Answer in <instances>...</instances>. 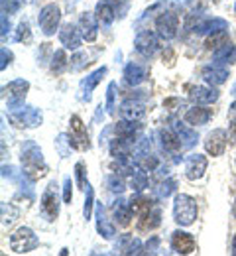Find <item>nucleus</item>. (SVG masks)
<instances>
[{
  "label": "nucleus",
  "mask_w": 236,
  "mask_h": 256,
  "mask_svg": "<svg viewBox=\"0 0 236 256\" xmlns=\"http://www.w3.org/2000/svg\"><path fill=\"white\" fill-rule=\"evenodd\" d=\"M205 148H207V152L211 156H221L225 152V148H227V132L221 130V128L213 130L205 140Z\"/></svg>",
  "instance_id": "obj_4"
},
{
  "label": "nucleus",
  "mask_w": 236,
  "mask_h": 256,
  "mask_svg": "<svg viewBox=\"0 0 236 256\" xmlns=\"http://www.w3.org/2000/svg\"><path fill=\"white\" fill-rule=\"evenodd\" d=\"M235 217H236V203H235Z\"/></svg>",
  "instance_id": "obj_14"
},
{
  "label": "nucleus",
  "mask_w": 236,
  "mask_h": 256,
  "mask_svg": "<svg viewBox=\"0 0 236 256\" xmlns=\"http://www.w3.org/2000/svg\"><path fill=\"white\" fill-rule=\"evenodd\" d=\"M205 168H207V160H205L203 156H193V158L189 160V164H187V178H189V180L201 178Z\"/></svg>",
  "instance_id": "obj_7"
},
{
  "label": "nucleus",
  "mask_w": 236,
  "mask_h": 256,
  "mask_svg": "<svg viewBox=\"0 0 236 256\" xmlns=\"http://www.w3.org/2000/svg\"><path fill=\"white\" fill-rule=\"evenodd\" d=\"M171 246H173V250L179 252V254H191V252L195 250V238H193L189 232L177 230V232H173V236H171Z\"/></svg>",
  "instance_id": "obj_6"
},
{
  "label": "nucleus",
  "mask_w": 236,
  "mask_h": 256,
  "mask_svg": "<svg viewBox=\"0 0 236 256\" xmlns=\"http://www.w3.org/2000/svg\"><path fill=\"white\" fill-rule=\"evenodd\" d=\"M175 221L179 224H191L197 217V203L189 195H177L175 207H173Z\"/></svg>",
  "instance_id": "obj_1"
},
{
  "label": "nucleus",
  "mask_w": 236,
  "mask_h": 256,
  "mask_svg": "<svg viewBox=\"0 0 236 256\" xmlns=\"http://www.w3.org/2000/svg\"><path fill=\"white\" fill-rule=\"evenodd\" d=\"M97 12H99V14H97L99 20L104 22V24H108V22L112 20V8H110L106 2H101V4H99V10H97Z\"/></svg>",
  "instance_id": "obj_10"
},
{
  "label": "nucleus",
  "mask_w": 236,
  "mask_h": 256,
  "mask_svg": "<svg viewBox=\"0 0 236 256\" xmlns=\"http://www.w3.org/2000/svg\"><path fill=\"white\" fill-rule=\"evenodd\" d=\"M229 140H231L233 144H236V122L231 124V130H229Z\"/></svg>",
  "instance_id": "obj_11"
},
{
  "label": "nucleus",
  "mask_w": 236,
  "mask_h": 256,
  "mask_svg": "<svg viewBox=\"0 0 236 256\" xmlns=\"http://www.w3.org/2000/svg\"><path fill=\"white\" fill-rule=\"evenodd\" d=\"M229 118H231V122H236V102L231 106V110H229Z\"/></svg>",
  "instance_id": "obj_12"
},
{
  "label": "nucleus",
  "mask_w": 236,
  "mask_h": 256,
  "mask_svg": "<svg viewBox=\"0 0 236 256\" xmlns=\"http://www.w3.org/2000/svg\"><path fill=\"white\" fill-rule=\"evenodd\" d=\"M10 244H12V248L16 252H30L32 248H35L37 238H35L34 232L30 228H18L16 234H12Z\"/></svg>",
  "instance_id": "obj_3"
},
{
  "label": "nucleus",
  "mask_w": 236,
  "mask_h": 256,
  "mask_svg": "<svg viewBox=\"0 0 236 256\" xmlns=\"http://www.w3.org/2000/svg\"><path fill=\"white\" fill-rule=\"evenodd\" d=\"M233 254H236V236H235V244H233Z\"/></svg>",
  "instance_id": "obj_13"
},
{
  "label": "nucleus",
  "mask_w": 236,
  "mask_h": 256,
  "mask_svg": "<svg viewBox=\"0 0 236 256\" xmlns=\"http://www.w3.org/2000/svg\"><path fill=\"white\" fill-rule=\"evenodd\" d=\"M69 142L73 148L77 150H87L89 148V136H87V130L83 126L81 118L79 116H73L71 118V124H69Z\"/></svg>",
  "instance_id": "obj_2"
},
{
  "label": "nucleus",
  "mask_w": 236,
  "mask_h": 256,
  "mask_svg": "<svg viewBox=\"0 0 236 256\" xmlns=\"http://www.w3.org/2000/svg\"><path fill=\"white\" fill-rule=\"evenodd\" d=\"M57 22H59V8L53 6V4L45 6L41 10V14H39V26H41V30L49 36V34L55 32Z\"/></svg>",
  "instance_id": "obj_5"
},
{
  "label": "nucleus",
  "mask_w": 236,
  "mask_h": 256,
  "mask_svg": "<svg viewBox=\"0 0 236 256\" xmlns=\"http://www.w3.org/2000/svg\"><path fill=\"white\" fill-rule=\"evenodd\" d=\"M43 211L49 217H57V195L51 190L43 195Z\"/></svg>",
  "instance_id": "obj_9"
},
{
  "label": "nucleus",
  "mask_w": 236,
  "mask_h": 256,
  "mask_svg": "<svg viewBox=\"0 0 236 256\" xmlns=\"http://www.w3.org/2000/svg\"><path fill=\"white\" fill-rule=\"evenodd\" d=\"M209 118H211V110L201 108V106H195L185 114V122L187 124H205Z\"/></svg>",
  "instance_id": "obj_8"
}]
</instances>
